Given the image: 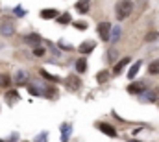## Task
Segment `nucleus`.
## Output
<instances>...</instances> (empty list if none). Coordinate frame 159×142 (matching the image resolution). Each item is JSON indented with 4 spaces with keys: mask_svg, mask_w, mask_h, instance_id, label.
Instances as JSON below:
<instances>
[{
    "mask_svg": "<svg viewBox=\"0 0 159 142\" xmlns=\"http://www.w3.org/2000/svg\"><path fill=\"white\" fill-rule=\"evenodd\" d=\"M65 85H67V89H70V91H78L80 89V80L76 78V76H69V78L65 80Z\"/></svg>",
    "mask_w": 159,
    "mask_h": 142,
    "instance_id": "3",
    "label": "nucleus"
},
{
    "mask_svg": "<svg viewBox=\"0 0 159 142\" xmlns=\"http://www.w3.org/2000/svg\"><path fill=\"white\" fill-rule=\"evenodd\" d=\"M143 98H144V100H150V102H155L157 98H159V89H152V91H148Z\"/></svg>",
    "mask_w": 159,
    "mask_h": 142,
    "instance_id": "10",
    "label": "nucleus"
},
{
    "mask_svg": "<svg viewBox=\"0 0 159 142\" xmlns=\"http://www.w3.org/2000/svg\"><path fill=\"white\" fill-rule=\"evenodd\" d=\"M74 26H76L78 30H85V28H87V24H85V22H74Z\"/></svg>",
    "mask_w": 159,
    "mask_h": 142,
    "instance_id": "25",
    "label": "nucleus"
},
{
    "mask_svg": "<svg viewBox=\"0 0 159 142\" xmlns=\"http://www.w3.org/2000/svg\"><path fill=\"white\" fill-rule=\"evenodd\" d=\"M107 61H115V57H116V50H109V54H107Z\"/></svg>",
    "mask_w": 159,
    "mask_h": 142,
    "instance_id": "24",
    "label": "nucleus"
},
{
    "mask_svg": "<svg viewBox=\"0 0 159 142\" xmlns=\"http://www.w3.org/2000/svg\"><path fill=\"white\" fill-rule=\"evenodd\" d=\"M76 9H78L80 13H87L89 11V0H78Z\"/></svg>",
    "mask_w": 159,
    "mask_h": 142,
    "instance_id": "9",
    "label": "nucleus"
},
{
    "mask_svg": "<svg viewBox=\"0 0 159 142\" xmlns=\"http://www.w3.org/2000/svg\"><path fill=\"white\" fill-rule=\"evenodd\" d=\"M56 15H57L56 9H43V11H41V17L43 19H54Z\"/></svg>",
    "mask_w": 159,
    "mask_h": 142,
    "instance_id": "16",
    "label": "nucleus"
},
{
    "mask_svg": "<svg viewBox=\"0 0 159 142\" xmlns=\"http://www.w3.org/2000/svg\"><path fill=\"white\" fill-rule=\"evenodd\" d=\"M148 74H152V76H157L159 74V59L157 61H152L150 65H148Z\"/></svg>",
    "mask_w": 159,
    "mask_h": 142,
    "instance_id": "12",
    "label": "nucleus"
},
{
    "mask_svg": "<svg viewBox=\"0 0 159 142\" xmlns=\"http://www.w3.org/2000/svg\"><path fill=\"white\" fill-rule=\"evenodd\" d=\"M133 11V2L131 0H120V2H116L115 6V15L119 20H124V19H128Z\"/></svg>",
    "mask_w": 159,
    "mask_h": 142,
    "instance_id": "1",
    "label": "nucleus"
},
{
    "mask_svg": "<svg viewBox=\"0 0 159 142\" xmlns=\"http://www.w3.org/2000/svg\"><path fill=\"white\" fill-rule=\"evenodd\" d=\"M157 37H159V35L155 33V31H150V33H148V35H146V41H155Z\"/></svg>",
    "mask_w": 159,
    "mask_h": 142,
    "instance_id": "23",
    "label": "nucleus"
},
{
    "mask_svg": "<svg viewBox=\"0 0 159 142\" xmlns=\"http://www.w3.org/2000/svg\"><path fill=\"white\" fill-rule=\"evenodd\" d=\"M119 37H120V28L116 26V28H113V30H111V39L116 42V41H119Z\"/></svg>",
    "mask_w": 159,
    "mask_h": 142,
    "instance_id": "19",
    "label": "nucleus"
},
{
    "mask_svg": "<svg viewBox=\"0 0 159 142\" xmlns=\"http://www.w3.org/2000/svg\"><path fill=\"white\" fill-rule=\"evenodd\" d=\"M139 68H141V61H137V63L133 65V67L130 68V72H128V78H130V80H133L135 76H137V72H139Z\"/></svg>",
    "mask_w": 159,
    "mask_h": 142,
    "instance_id": "14",
    "label": "nucleus"
},
{
    "mask_svg": "<svg viewBox=\"0 0 159 142\" xmlns=\"http://www.w3.org/2000/svg\"><path fill=\"white\" fill-rule=\"evenodd\" d=\"M128 63H130V57H124V59H120L119 63L115 65V68H113V74H120V72L124 70V67H126Z\"/></svg>",
    "mask_w": 159,
    "mask_h": 142,
    "instance_id": "7",
    "label": "nucleus"
},
{
    "mask_svg": "<svg viewBox=\"0 0 159 142\" xmlns=\"http://www.w3.org/2000/svg\"><path fill=\"white\" fill-rule=\"evenodd\" d=\"M34 56H37V57H41V56H45V48H39V46H37V48L34 50Z\"/></svg>",
    "mask_w": 159,
    "mask_h": 142,
    "instance_id": "22",
    "label": "nucleus"
},
{
    "mask_svg": "<svg viewBox=\"0 0 159 142\" xmlns=\"http://www.w3.org/2000/svg\"><path fill=\"white\" fill-rule=\"evenodd\" d=\"M109 31H111L109 22H100L98 24V35L102 37V41H109Z\"/></svg>",
    "mask_w": 159,
    "mask_h": 142,
    "instance_id": "2",
    "label": "nucleus"
},
{
    "mask_svg": "<svg viewBox=\"0 0 159 142\" xmlns=\"http://www.w3.org/2000/svg\"><path fill=\"white\" fill-rule=\"evenodd\" d=\"M130 142H139V140H130Z\"/></svg>",
    "mask_w": 159,
    "mask_h": 142,
    "instance_id": "26",
    "label": "nucleus"
},
{
    "mask_svg": "<svg viewBox=\"0 0 159 142\" xmlns=\"http://www.w3.org/2000/svg\"><path fill=\"white\" fill-rule=\"evenodd\" d=\"M93 50H94V42H93V41L81 42V46H80V52H81V54H89V52H93Z\"/></svg>",
    "mask_w": 159,
    "mask_h": 142,
    "instance_id": "11",
    "label": "nucleus"
},
{
    "mask_svg": "<svg viewBox=\"0 0 159 142\" xmlns=\"http://www.w3.org/2000/svg\"><path fill=\"white\" fill-rule=\"evenodd\" d=\"M76 70L80 72V74H83L87 70V59H78V63H76Z\"/></svg>",
    "mask_w": 159,
    "mask_h": 142,
    "instance_id": "15",
    "label": "nucleus"
},
{
    "mask_svg": "<svg viewBox=\"0 0 159 142\" xmlns=\"http://www.w3.org/2000/svg\"><path fill=\"white\" fill-rule=\"evenodd\" d=\"M2 33H4V35H11V33H13V26L9 24V22H4V24H2Z\"/></svg>",
    "mask_w": 159,
    "mask_h": 142,
    "instance_id": "18",
    "label": "nucleus"
},
{
    "mask_svg": "<svg viewBox=\"0 0 159 142\" xmlns=\"http://www.w3.org/2000/svg\"><path fill=\"white\" fill-rule=\"evenodd\" d=\"M39 74H41V76H43V78H46V80H48V81H59V80H57V78H56V76H52V74H48V72H46V70H41V72H39Z\"/></svg>",
    "mask_w": 159,
    "mask_h": 142,
    "instance_id": "20",
    "label": "nucleus"
},
{
    "mask_svg": "<svg viewBox=\"0 0 159 142\" xmlns=\"http://www.w3.org/2000/svg\"><path fill=\"white\" fill-rule=\"evenodd\" d=\"M9 85H11V76L9 74H0V87H2V89H7Z\"/></svg>",
    "mask_w": 159,
    "mask_h": 142,
    "instance_id": "8",
    "label": "nucleus"
},
{
    "mask_svg": "<svg viewBox=\"0 0 159 142\" xmlns=\"http://www.w3.org/2000/svg\"><path fill=\"white\" fill-rule=\"evenodd\" d=\"M144 91V83L143 81H139V83H130L128 85V92H131V94H141Z\"/></svg>",
    "mask_w": 159,
    "mask_h": 142,
    "instance_id": "4",
    "label": "nucleus"
},
{
    "mask_svg": "<svg viewBox=\"0 0 159 142\" xmlns=\"http://www.w3.org/2000/svg\"><path fill=\"white\" fill-rule=\"evenodd\" d=\"M98 129L102 131V133H105L107 137H116L115 127H113V126H109V124H98Z\"/></svg>",
    "mask_w": 159,
    "mask_h": 142,
    "instance_id": "5",
    "label": "nucleus"
},
{
    "mask_svg": "<svg viewBox=\"0 0 159 142\" xmlns=\"http://www.w3.org/2000/svg\"><path fill=\"white\" fill-rule=\"evenodd\" d=\"M107 78H109V72H107V70H102V72H98V76H96L98 83H105V81H107Z\"/></svg>",
    "mask_w": 159,
    "mask_h": 142,
    "instance_id": "17",
    "label": "nucleus"
},
{
    "mask_svg": "<svg viewBox=\"0 0 159 142\" xmlns=\"http://www.w3.org/2000/svg\"><path fill=\"white\" fill-rule=\"evenodd\" d=\"M57 22H59V24H69V22H70V15H67V13H65V15L57 17Z\"/></svg>",
    "mask_w": 159,
    "mask_h": 142,
    "instance_id": "21",
    "label": "nucleus"
},
{
    "mask_svg": "<svg viewBox=\"0 0 159 142\" xmlns=\"http://www.w3.org/2000/svg\"><path fill=\"white\" fill-rule=\"evenodd\" d=\"M26 42L30 46H37V45L43 42V39H41V35H37V33H30V35H26Z\"/></svg>",
    "mask_w": 159,
    "mask_h": 142,
    "instance_id": "6",
    "label": "nucleus"
},
{
    "mask_svg": "<svg viewBox=\"0 0 159 142\" xmlns=\"http://www.w3.org/2000/svg\"><path fill=\"white\" fill-rule=\"evenodd\" d=\"M17 100H19V92H17V91H9V92L6 94V102H7V103L13 105V102H17Z\"/></svg>",
    "mask_w": 159,
    "mask_h": 142,
    "instance_id": "13",
    "label": "nucleus"
}]
</instances>
